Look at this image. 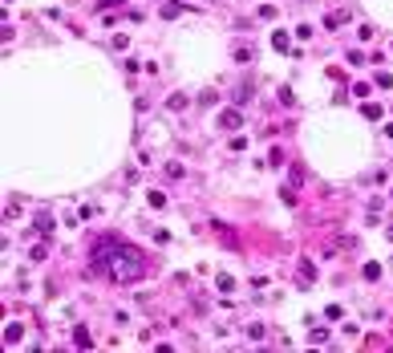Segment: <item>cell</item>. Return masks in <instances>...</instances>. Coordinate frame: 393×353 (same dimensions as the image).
Instances as JSON below:
<instances>
[{"label": "cell", "mask_w": 393, "mask_h": 353, "mask_svg": "<svg viewBox=\"0 0 393 353\" xmlns=\"http://www.w3.org/2000/svg\"><path fill=\"white\" fill-rule=\"evenodd\" d=\"M150 207H166V195H163V191H150Z\"/></svg>", "instance_id": "obj_10"}, {"label": "cell", "mask_w": 393, "mask_h": 353, "mask_svg": "<svg viewBox=\"0 0 393 353\" xmlns=\"http://www.w3.org/2000/svg\"><path fill=\"white\" fill-rule=\"evenodd\" d=\"M381 276V264H365V280H377Z\"/></svg>", "instance_id": "obj_13"}, {"label": "cell", "mask_w": 393, "mask_h": 353, "mask_svg": "<svg viewBox=\"0 0 393 353\" xmlns=\"http://www.w3.org/2000/svg\"><path fill=\"white\" fill-rule=\"evenodd\" d=\"M215 284H219V292H231V288H235V280H231L227 272H219V276H215Z\"/></svg>", "instance_id": "obj_6"}, {"label": "cell", "mask_w": 393, "mask_h": 353, "mask_svg": "<svg viewBox=\"0 0 393 353\" xmlns=\"http://www.w3.org/2000/svg\"><path fill=\"white\" fill-rule=\"evenodd\" d=\"M300 276H304V280H316V264H312V260H300Z\"/></svg>", "instance_id": "obj_5"}, {"label": "cell", "mask_w": 393, "mask_h": 353, "mask_svg": "<svg viewBox=\"0 0 393 353\" xmlns=\"http://www.w3.org/2000/svg\"><path fill=\"white\" fill-rule=\"evenodd\" d=\"M272 45H276V53H288V49H292V37H288V33H276Z\"/></svg>", "instance_id": "obj_4"}, {"label": "cell", "mask_w": 393, "mask_h": 353, "mask_svg": "<svg viewBox=\"0 0 393 353\" xmlns=\"http://www.w3.org/2000/svg\"><path fill=\"white\" fill-rule=\"evenodd\" d=\"M219 122H223V130H239V126H244L239 110H223V118H219Z\"/></svg>", "instance_id": "obj_2"}, {"label": "cell", "mask_w": 393, "mask_h": 353, "mask_svg": "<svg viewBox=\"0 0 393 353\" xmlns=\"http://www.w3.org/2000/svg\"><path fill=\"white\" fill-rule=\"evenodd\" d=\"M182 4H191V0H182Z\"/></svg>", "instance_id": "obj_15"}, {"label": "cell", "mask_w": 393, "mask_h": 353, "mask_svg": "<svg viewBox=\"0 0 393 353\" xmlns=\"http://www.w3.org/2000/svg\"><path fill=\"white\" fill-rule=\"evenodd\" d=\"M199 106H215V89H203V94H199Z\"/></svg>", "instance_id": "obj_11"}, {"label": "cell", "mask_w": 393, "mask_h": 353, "mask_svg": "<svg viewBox=\"0 0 393 353\" xmlns=\"http://www.w3.org/2000/svg\"><path fill=\"white\" fill-rule=\"evenodd\" d=\"M73 341H77V349H89V345H94V337H89V329H85V325H77Z\"/></svg>", "instance_id": "obj_3"}, {"label": "cell", "mask_w": 393, "mask_h": 353, "mask_svg": "<svg viewBox=\"0 0 393 353\" xmlns=\"http://www.w3.org/2000/svg\"><path fill=\"white\" fill-rule=\"evenodd\" d=\"M377 85H381V89H389V85H393V73L381 69V73H377Z\"/></svg>", "instance_id": "obj_12"}, {"label": "cell", "mask_w": 393, "mask_h": 353, "mask_svg": "<svg viewBox=\"0 0 393 353\" xmlns=\"http://www.w3.org/2000/svg\"><path fill=\"white\" fill-rule=\"evenodd\" d=\"M361 114H365V118H373V122H377V118H381V106H377V101H365V110H361Z\"/></svg>", "instance_id": "obj_8"}, {"label": "cell", "mask_w": 393, "mask_h": 353, "mask_svg": "<svg viewBox=\"0 0 393 353\" xmlns=\"http://www.w3.org/2000/svg\"><path fill=\"white\" fill-rule=\"evenodd\" d=\"M37 232H41V235L53 232V219H49V215H37Z\"/></svg>", "instance_id": "obj_7"}, {"label": "cell", "mask_w": 393, "mask_h": 353, "mask_svg": "<svg viewBox=\"0 0 393 353\" xmlns=\"http://www.w3.org/2000/svg\"><path fill=\"white\" fill-rule=\"evenodd\" d=\"M114 4H122V0H101V8H114Z\"/></svg>", "instance_id": "obj_14"}, {"label": "cell", "mask_w": 393, "mask_h": 353, "mask_svg": "<svg viewBox=\"0 0 393 353\" xmlns=\"http://www.w3.org/2000/svg\"><path fill=\"white\" fill-rule=\"evenodd\" d=\"M94 272L110 276L114 284H134L146 276V256L138 252L134 244H122V240H101L94 248Z\"/></svg>", "instance_id": "obj_1"}, {"label": "cell", "mask_w": 393, "mask_h": 353, "mask_svg": "<svg viewBox=\"0 0 393 353\" xmlns=\"http://www.w3.org/2000/svg\"><path fill=\"white\" fill-rule=\"evenodd\" d=\"M4 341H8V345H13V341H20V325H8V329H4Z\"/></svg>", "instance_id": "obj_9"}]
</instances>
